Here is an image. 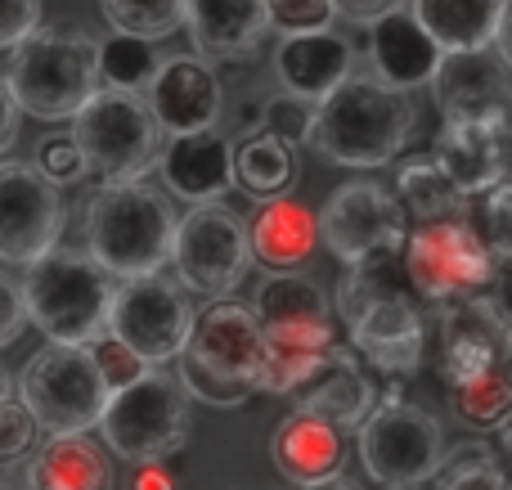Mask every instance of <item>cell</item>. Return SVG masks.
<instances>
[{"mask_svg":"<svg viewBox=\"0 0 512 490\" xmlns=\"http://www.w3.org/2000/svg\"><path fill=\"white\" fill-rule=\"evenodd\" d=\"M414 122L405 90L382 86L378 77H346L324 104H315L310 149L337 167H387L405 153Z\"/></svg>","mask_w":512,"mask_h":490,"instance_id":"1","label":"cell"},{"mask_svg":"<svg viewBox=\"0 0 512 490\" xmlns=\"http://www.w3.org/2000/svg\"><path fill=\"white\" fill-rule=\"evenodd\" d=\"M176 207L144 180L99 185L86 203V252L113 279L162 275L176 248Z\"/></svg>","mask_w":512,"mask_h":490,"instance_id":"2","label":"cell"},{"mask_svg":"<svg viewBox=\"0 0 512 490\" xmlns=\"http://www.w3.org/2000/svg\"><path fill=\"white\" fill-rule=\"evenodd\" d=\"M5 86L41 122H72L104 90L99 41L81 27H36L9 50Z\"/></svg>","mask_w":512,"mask_h":490,"instance_id":"3","label":"cell"},{"mask_svg":"<svg viewBox=\"0 0 512 490\" xmlns=\"http://www.w3.org/2000/svg\"><path fill=\"white\" fill-rule=\"evenodd\" d=\"M256 324L265 333V365L256 374V392L288 396L315 360L333 347V311L315 279L274 270L256 284Z\"/></svg>","mask_w":512,"mask_h":490,"instance_id":"4","label":"cell"},{"mask_svg":"<svg viewBox=\"0 0 512 490\" xmlns=\"http://www.w3.org/2000/svg\"><path fill=\"white\" fill-rule=\"evenodd\" d=\"M18 288H23L27 324H36L59 347H90L108 333L117 288L90 252L50 248L41 261L27 266Z\"/></svg>","mask_w":512,"mask_h":490,"instance_id":"5","label":"cell"},{"mask_svg":"<svg viewBox=\"0 0 512 490\" xmlns=\"http://www.w3.org/2000/svg\"><path fill=\"white\" fill-rule=\"evenodd\" d=\"M72 144L86 158V171L104 185H126L158 167L167 131L158 126L149 99L140 90L104 86L77 117H72Z\"/></svg>","mask_w":512,"mask_h":490,"instance_id":"6","label":"cell"},{"mask_svg":"<svg viewBox=\"0 0 512 490\" xmlns=\"http://www.w3.org/2000/svg\"><path fill=\"white\" fill-rule=\"evenodd\" d=\"M108 455L126 464H149V459H171L189 441V396L176 374L153 365L131 387L108 396L104 419H99Z\"/></svg>","mask_w":512,"mask_h":490,"instance_id":"7","label":"cell"},{"mask_svg":"<svg viewBox=\"0 0 512 490\" xmlns=\"http://www.w3.org/2000/svg\"><path fill=\"white\" fill-rule=\"evenodd\" d=\"M108 383L90 347H41L18 374V401L32 410L45 437H81L99 428L108 405Z\"/></svg>","mask_w":512,"mask_h":490,"instance_id":"8","label":"cell"},{"mask_svg":"<svg viewBox=\"0 0 512 490\" xmlns=\"http://www.w3.org/2000/svg\"><path fill=\"white\" fill-rule=\"evenodd\" d=\"M360 441V464L382 490L391 486H423L436 477L445 459L441 423L423 410V405L405 401V396H382L369 410V419L355 428Z\"/></svg>","mask_w":512,"mask_h":490,"instance_id":"9","label":"cell"},{"mask_svg":"<svg viewBox=\"0 0 512 490\" xmlns=\"http://www.w3.org/2000/svg\"><path fill=\"white\" fill-rule=\"evenodd\" d=\"M499 261L481 243L477 225L468 212L441 216V221H423L405 239V275L423 302L445 306L459 297H477L481 288L495 279Z\"/></svg>","mask_w":512,"mask_h":490,"instance_id":"10","label":"cell"},{"mask_svg":"<svg viewBox=\"0 0 512 490\" xmlns=\"http://www.w3.org/2000/svg\"><path fill=\"white\" fill-rule=\"evenodd\" d=\"M176 279L198 297H230L252 270V239L248 225L221 203H198L176 225L171 248Z\"/></svg>","mask_w":512,"mask_h":490,"instance_id":"11","label":"cell"},{"mask_svg":"<svg viewBox=\"0 0 512 490\" xmlns=\"http://www.w3.org/2000/svg\"><path fill=\"white\" fill-rule=\"evenodd\" d=\"M194 320H198V311L189 306V293L180 279L140 275V279H122L117 284L108 333L122 338L149 365H167V360L185 356Z\"/></svg>","mask_w":512,"mask_h":490,"instance_id":"12","label":"cell"},{"mask_svg":"<svg viewBox=\"0 0 512 490\" xmlns=\"http://www.w3.org/2000/svg\"><path fill=\"white\" fill-rule=\"evenodd\" d=\"M315 216H319L324 248L333 257H342L346 266L382 257V252H405L409 216L400 207V198L391 189L373 185V180H346V185H337Z\"/></svg>","mask_w":512,"mask_h":490,"instance_id":"13","label":"cell"},{"mask_svg":"<svg viewBox=\"0 0 512 490\" xmlns=\"http://www.w3.org/2000/svg\"><path fill=\"white\" fill-rule=\"evenodd\" d=\"M63 194L36 162L0 158V261L32 266L63 234Z\"/></svg>","mask_w":512,"mask_h":490,"instance_id":"14","label":"cell"},{"mask_svg":"<svg viewBox=\"0 0 512 490\" xmlns=\"http://www.w3.org/2000/svg\"><path fill=\"white\" fill-rule=\"evenodd\" d=\"M432 99H436V108H441V122L512 126L508 59L495 45L441 54V68H436V77H432Z\"/></svg>","mask_w":512,"mask_h":490,"instance_id":"15","label":"cell"},{"mask_svg":"<svg viewBox=\"0 0 512 490\" xmlns=\"http://www.w3.org/2000/svg\"><path fill=\"white\" fill-rule=\"evenodd\" d=\"M441 320V374L445 383L508 369L512 360V320L495 297H459V302L436 306Z\"/></svg>","mask_w":512,"mask_h":490,"instance_id":"16","label":"cell"},{"mask_svg":"<svg viewBox=\"0 0 512 490\" xmlns=\"http://www.w3.org/2000/svg\"><path fill=\"white\" fill-rule=\"evenodd\" d=\"M149 108L167 135H189V131H212L221 122L225 90L216 68L203 54H171L158 63L149 81Z\"/></svg>","mask_w":512,"mask_h":490,"instance_id":"17","label":"cell"},{"mask_svg":"<svg viewBox=\"0 0 512 490\" xmlns=\"http://www.w3.org/2000/svg\"><path fill=\"white\" fill-rule=\"evenodd\" d=\"M185 356L230 383H248L256 392V374L265 365V333L256 324V311L243 302H212L194 320Z\"/></svg>","mask_w":512,"mask_h":490,"instance_id":"18","label":"cell"},{"mask_svg":"<svg viewBox=\"0 0 512 490\" xmlns=\"http://www.w3.org/2000/svg\"><path fill=\"white\" fill-rule=\"evenodd\" d=\"M288 396H292V410L333 423L337 432L360 428V423L369 419V410L378 405V387L364 374L360 351L337 347V342L315 360V369H310Z\"/></svg>","mask_w":512,"mask_h":490,"instance_id":"19","label":"cell"},{"mask_svg":"<svg viewBox=\"0 0 512 490\" xmlns=\"http://www.w3.org/2000/svg\"><path fill=\"white\" fill-rule=\"evenodd\" d=\"M346 329H351V347L360 351L369 365H378L382 374H414V369L423 365L427 324L414 306V293L382 297L369 311L355 315Z\"/></svg>","mask_w":512,"mask_h":490,"instance_id":"20","label":"cell"},{"mask_svg":"<svg viewBox=\"0 0 512 490\" xmlns=\"http://www.w3.org/2000/svg\"><path fill=\"white\" fill-rule=\"evenodd\" d=\"M162 180L176 198L185 203H221L234 189V149L221 131H189V135H167L162 144Z\"/></svg>","mask_w":512,"mask_h":490,"instance_id":"21","label":"cell"},{"mask_svg":"<svg viewBox=\"0 0 512 490\" xmlns=\"http://www.w3.org/2000/svg\"><path fill=\"white\" fill-rule=\"evenodd\" d=\"M432 158L445 167V176L468 198L495 189L508 180L512 158V126H486V122H441L432 144Z\"/></svg>","mask_w":512,"mask_h":490,"instance_id":"22","label":"cell"},{"mask_svg":"<svg viewBox=\"0 0 512 490\" xmlns=\"http://www.w3.org/2000/svg\"><path fill=\"white\" fill-rule=\"evenodd\" d=\"M441 45L423 32L409 9H391L387 18L369 23V63H373V77L391 90H418V86H432L436 68H441Z\"/></svg>","mask_w":512,"mask_h":490,"instance_id":"23","label":"cell"},{"mask_svg":"<svg viewBox=\"0 0 512 490\" xmlns=\"http://www.w3.org/2000/svg\"><path fill=\"white\" fill-rule=\"evenodd\" d=\"M185 27L198 54L216 63L248 59L270 36L265 0H185Z\"/></svg>","mask_w":512,"mask_h":490,"instance_id":"24","label":"cell"},{"mask_svg":"<svg viewBox=\"0 0 512 490\" xmlns=\"http://www.w3.org/2000/svg\"><path fill=\"white\" fill-rule=\"evenodd\" d=\"M351 41L337 32H301L283 36L274 50V72L288 95L306 99V104H324L346 77H351Z\"/></svg>","mask_w":512,"mask_h":490,"instance_id":"25","label":"cell"},{"mask_svg":"<svg viewBox=\"0 0 512 490\" xmlns=\"http://www.w3.org/2000/svg\"><path fill=\"white\" fill-rule=\"evenodd\" d=\"M23 477L32 490H113V455L108 446L90 441V432L81 437H45V446H36L23 459Z\"/></svg>","mask_w":512,"mask_h":490,"instance_id":"26","label":"cell"},{"mask_svg":"<svg viewBox=\"0 0 512 490\" xmlns=\"http://www.w3.org/2000/svg\"><path fill=\"white\" fill-rule=\"evenodd\" d=\"M270 459L292 486H315L342 473V432L324 419L292 410L270 437Z\"/></svg>","mask_w":512,"mask_h":490,"instance_id":"27","label":"cell"},{"mask_svg":"<svg viewBox=\"0 0 512 490\" xmlns=\"http://www.w3.org/2000/svg\"><path fill=\"white\" fill-rule=\"evenodd\" d=\"M248 239L252 257L270 270H297L319 243V216L297 198H265V207L248 225Z\"/></svg>","mask_w":512,"mask_h":490,"instance_id":"28","label":"cell"},{"mask_svg":"<svg viewBox=\"0 0 512 490\" xmlns=\"http://www.w3.org/2000/svg\"><path fill=\"white\" fill-rule=\"evenodd\" d=\"M409 14L423 23V32L432 36L445 54L486 50V45H495V27H499V14H504V0H414Z\"/></svg>","mask_w":512,"mask_h":490,"instance_id":"29","label":"cell"},{"mask_svg":"<svg viewBox=\"0 0 512 490\" xmlns=\"http://www.w3.org/2000/svg\"><path fill=\"white\" fill-rule=\"evenodd\" d=\"M396 198L405 207V216L423 221H441V216H459L468 212L472 198L445 176V167L427 153V158H405L396 167Z\"/></svg>","mask_w":512,"mask_h":490,"instance_id":"30","label":"cell"},{"mask_svg":"<svg viewBox=\"0 0 512 490\" xmlns=\"http://www.w3.org/2000/svg\"><path fill=\"white\" fill-rule=\"evenodd\" d=\"M297 180V149L270 131L243 135L234 149V185L252 198H283V189Z\"/></svg>","mask_w":512,"mask_h":490,"instance_id":"31","label":"cell"},{"mask_svg":"<svg viewBox=\"0 0 512 490\" xmlns=\"http://www.w3.org/2000/svg\"><path fill=\"white\" fill-rule=\"evenodd\" d=\"M396 293H409L405 252H382V257L355 261V266H346L342 284H337V315L351 324L355 315L369 311L373 302H382V297H396Z\"/></svg>","mask_w":512,"mask_h":490,"instance_id":"32","label":"cell"},{"mask_svg":"<svg viewBox=\"0 0 512 490\" xmlns=\"http://www.w3.org/2000/svg\"><path fill=\"white\" fill-rule=\"evenodd\" d=\"M450 401L468 428H504L512 419V374L508 369H490V374L450 383Z\"/></svg>","mask_w":512,"mask_h":490,"instance_id":"33","label":"cell"},{"mask_svg":"<svg viewBox=\"0 0 512 490\" xmlns=\"http://www.w3.org/2000/svg\"><path fill=\"white\" fill-rule=\"evenodd\" d=\"M99 14L117 36L167 41L185 27V0H99Z\"/></svg>","mask_w":512,"mask_h":490,"instance_id":"34","label":"cell"},{"mask_svg":"<svg viewBox=\"0 0 512 490\" xmlns=\"http://www.w3.org/2000/svg\"><path fill=\"white\" fill-rule=\"evenodd\" d=\"M436 490H512L504 464L490 446H459L436 468Z\"/></svg>","mask_w":512,"mask_h":490,"instance_id":"35","label":"cell"},{"mask_svg":"<svg viewBox=\"0 0 512 490\" xmlns=\"http://www.w3.org/2000/svg\"><path fill=\"white\" fill-rule=\"evenodd\" d=\"M158 54H153V41H140V36H108L99 45V72H104V86L117 90H140L153 81L158 72Z\"/></svg>","mask_w":512,"mask_h":490,"instance_id":"36","label":"cell"},{"mask_svg":"<svg viewBox=\"0 0 512 490\" xmlns=\"http://www.w3.org/2000/svg\"><path fill=\"white\" fill-rule=\"evenodd\" d=\"M468 221L477 225L490 257H495L499 266H512V176L499 180L486 194H477V207L468 203Z\"/></svg>","mask_w":512,"mask_h":490,"instance_id":"37","label":"cell"},{"mask_svg":"<svg viewBox=\"0 0 512 490\" xmlns=\"http://www.w3.org/2000/svg\"><path fill=\"white\" fill-rule=\"evenodd\" d=\"M176 378H180V387H185V396H194V401H203V405H216V410H239V405H248V396H252L248 383H230V378L194 365L189 356H180Z\"/></svg>","mask_w":512,"mask_h":490,"instance_id":"38","label":"cell"},{"mask_svg":"<svg viewBox=\"0 0 512 490\" xmlns=\"http://www.w3.org/2000/svg\"><path fill=\"white\" fill-rule=\"evenodd\" d=\"M310 126H315V104H306V99L288 95V90H279V95L265 99V113H261V131L279 135L283 144H310Z\"/></svg>","mask_w":512,"mask_h":490,"instance_id":"39","label":"cell"},{"mask_svg":"<svg viewBox=\"0 0 512 490\" xmlns=\"http://www.w3.org/2000/svg\"><path fill=\"white\" fill-rule=\"evenodd\" d=\"M36 437H41V428H36L32 410L18 396H5L0 401V468L23 464L36 450Z\"/></svg>","mask_w":512,"mask_h":490,"instance_id":"40","label":"cell"},{"mask_svg":"<svg viewBox=\"0 0 512 490\" xmlns=\"http://www.w3.org/2000/svg\"><path fill=\"white\" fill-rule=\"evenodd\" d=\"M90 356H95V365H99V374H104L108 392H122V387H131L135 378L153 369L149 360H140L122 338H113V333H104V338L90 342Z\"/></svg>","mask_w":512,"mask_h":490,"instance_id":"41","label":"cell"},{"mask_svg":"<svg viewBox=\"0 0 512 490\" xmlns=\"http://www.w3.org/2000/svg\"><path fill=\"white\" fill-rule=\"evenodd\" d=\"M265 9H270V27H279L283 36L328 32L337 18L333 0H265Z\"/></svg>","mask_w":512,"mask_h":490,"instance_id":"42","label":"cell"},{"mask_svg":"<svg viewBox=\"0 0 512 490\" xmlns=\"http://www.w3.org/2000/svg\"><path fill=\"white\" fill-rule=\"evenodd\" d=\"M36 167H41L45 176L54 180V185H77V180L90 176L81 149L72 144V135H50V140L41 144V158H36Z\"/></svg>","mask_w":512,"mask_h":490,"instance_id":"43","label":"cell"},{"mask_svg":"<svg viewBox=\"0 0 512 490\" xmlns=\"http://www.w3.org/2000/svg\"><path fill=\"white\" fill-rule=\"evenodd\" d=\"M41 27V0H0V50H14Z\"/></svg>","mask_w":512,"mask_h":490,"instance_id":"44","label":"cell"},{"mask_svg":"<svg viewBox=\"0 0 512 490\" xmlns=\"http://www.w3.org/2000/svg\"><path fill=\"white\" fill-rule=\"evenodd\" d=\"M23 329H27L23 288H18V279H9L5 270H0V351H5L9 342H18Z\"/></svg>","mask_w":512,"mask_h":490,"instance_id":"45","label":"cell"},{"mask_svg":"<svg viewBox=\"0 0 512 490\" xmlns=\"http://www.w3.org/2000/svg\"><path fill=\"white\" fill-rule=\"evenodd\" d=\"M126 490H176V473H171L162 459L131 464V473H126Z\"/></svg>","mask_w":512,"mask_h":490,"instance_id":"46","label":"cell"},{"mask_svg":"<svg viewBox=\"0 0 512 490\" xmlns=\"http://www.w3.org/2000/svg\"><path fill=\"white\" fill-rule=\"evenodd\" d=\"M333 9L351 23H378L391 9H405V0H333Z\"/></svg>","mask_w":512,"mask_h":490,"instance_id":"47","label":"cell"},{"mask_svg":"<svg viewBox=\"0 0 512 490\" xmlns=\"http://www.w3.org/2000/svg\"><path fill=\"white\" fill-rule=\"evenodd\" d=\"M18 117H23V108H18V99L9 95L5 77H0V153L18 140Z\"/></svg>","mask_w":512,"mask_h":490,"instance_id":"48","label":"cell"},{"mask_svg":"<svg viewBox=\"0 0 512 490\" xmlns=\"http://www.w3.org/2000/svg\"><path fill=\"white\" fill-rule=\"evenodd\" d=\"M495 50L508 59L512 68V0H504V14H499V27H495Z\"/></svg>","mask_w":512,"mask_h":490,"instance_id":"49","label":"cell"},{"mask_svg":"<svg viewBox=\"0 0 512 490\" xmlns=\"http://www.w3.org/2000/svg\"><path fill=\"white\" fill-rule=\"evenodd\" d=\"M490 284H495V293H490V297H495V302L504 306V315L512 320V266H499Z\"/></svg>","mask_w":512,"mask_h":490,"instance_id":"50","label":"cell"},{"mask_svg":"<svg viewBox=\"0 0 512 490\" xmlns=\"http://www.w3.org/2000/svg\"><path fill=\"white\" fill-rule=\"evenodd\" d=\"M0 490H32V486H27V477H23V464L5 468V477H0Z\"/></svg>","mask_w":512,"mask_h":490,"instance_id":"51","label":"cell"},{"mask_svg":"<svg viewBox=\"0 0 512 490\" xmlns=\"http://www.w3.org/2000/svg\"><path fill=\"white\" fill-rule=\"evenodd\" d=\"M499 464H508V473H512V419L499 428Z\"/></svg>","mask_w":512,"mask_h":490,"instance_id":"52","label":"cell"},{"mask_svg":"<svg viewBox=\"0 0 512 490\" xmlns=\"http://www.w3.org/2000/svg\"><path fill=\"white\" fill-rule=\"evenodd\" d=\"M297 490H355V486L346 482L342 473H337V477H328V482H315V486H297Z\"/></svg>","mask_w":512,"mask_h":490,"instance_id":"53","label":"cell"},{"mask_svg":"<svg viewBox=\"0 0 512 490\" xmlns=\"http://www.w3.org/2000/svg\"><path fill=\"white\" fill-rule=\"evenodd\" d=\"M9 396V374H5V365H0V401Z\"/></svg>","mask_w":512,"mask_h":490,"instance_id":"54","label":"cell"},{"mask_svg":"<svg viewBox=\"0 0 512 490\" xmlns=\"http://www.w3.org/2000/svg\"><path fill=\"white\" fill-rule=\"evenodd\" d=\"M391 490H418V486H391Z\"/></svg>","mask_w":512,"mask_h":490,"instance_id":"55","label":"cell"}]
</instances>
